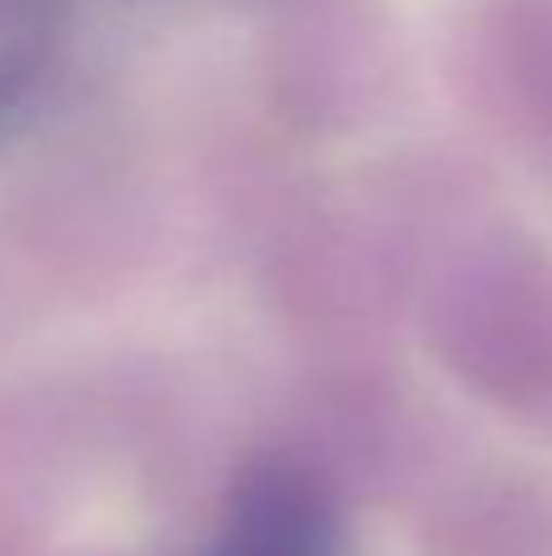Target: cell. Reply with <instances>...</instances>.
<instances>
[{
    "label": "cell",
    "instance_id": "1",
    "mask_svg": "<svg viewBox=\"0 0 552 556\" xmlns=\"http://www.w3.org/2000/svg\"><path fill=\"white\" fill-rule=\"evenodd\" d=\"M430 342L450 376L489 405L552 425V288L518 269H479L430 307Z\"/></svg>",
    "mask_w": 552,
    "mask_h": 556
},
{
    "label": "cell",
    "instance_id": "4",
    "mask_svg": "<svg viewBox=\"0 0 552 556\" xmlns=\"http://www.w3.org/2000/svg\"><path fill=\"white\" fill-rule=\"evenodd\" d=\"M64 0H0V108H10L54 54Z\"/></svg>",
    "mask_w": 552,
    "mask_h": 556
},
{
    "label": "cell",
    "instance_id": "2",
    "mask_svg": "<svg viewBox=\"0 0 552 556\" xmlns=\"http://www.w3.org/2000/svg\"><path fill=\"white\" fill-rule=\"evenodd\" d=\"M205 556H342L338 483L303 454H264L235 479Z\"/></svg>",
    "mask_w": 552,
    "mask_h": 556
},
{
    "label": "cell",
    "instance_id": "3",
    "mask_svg": "<svg viewBox=\"0 0 552 556\" xmlns=\"http://www.w3.org/2000/svg\"><path fill=\"white\" fill-rule=\"evenodd\" d=\"M426 556H552V483L489 469L450 483L421 522Z\"/></svg>",
    "mask_w": 552,
    "mask_h": 556
}]
</instances>
